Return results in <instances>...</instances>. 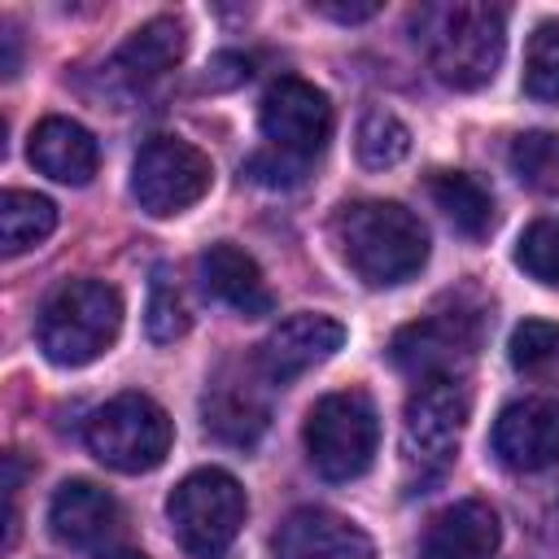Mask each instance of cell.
Segmentation results:
<instances>
[{
  "label": "cell",
  "instance_id": "13",
  "mask_svg": "<svg viewBox=\"0 0 559 559\" xmlns=\"http://www.w3.org/2000/svg\"><path fill=\"white\" fill-rule=\"evenodd\" d=\"M275 559H371V537L328 507H297L271 537Z\"/></svg>",
  "mask_w": 559,
  "mask_h": 559
},
{
  "label": "cell",
  "instance_id": "10",
  "mask_svg": "<svg viewBox=\"0 0 559 559\" xmlns=\"http://www.w3.org/2000/svg\"><path fill=\"white\" fill-rule=\"evenodd\" d=\"M258 127H262V135L271 140L275 153L306 166L332 140V100L314 83L288 74V79L266 87L262 109H258Z\"/></svg>",
  "mask_w": 559,
  "mask_h": 559
},
{
  "label": "cell",
  "instance_id": "11",
  "mask_svg": "<svg viewBox=\"0 0 559 559\" xmlns=\"http://www.w3.org/2000/svg\"><path fill=\"white\" fill-rule=\"evenodd\" d=\"M341 345H345V328H341L332 314L301 310V314L280 319V323L266 332V341H262L258 354H253V367L262 371L266 384L284 389V384H293L301 371L328 362Z\"/></svg>",
  "mask_w": 559,
  "mask_h": 559
},
{
  "label": "cell",
  "instance_id": "18",
  "mask_svg": "<svg viewBox=\"0 0 559 559\" xmlns=\"http://www.w3.org/2000/svg\"><path fill=\"white\" fill-rule=\"evenodd\" d=\"M183 44H188L183 22L162 13V17L144 22L140 31H131V39L109 57V79H118L127 87H144V83L162 79L183 57Z\"/></svg>",
  "mask_w": 559,
  "mask_h": 559
},
{
  "label": "cell",
  "instance_id": "8",
  "mask_svg": "<svg viewBox=\"0 0 559 559\" xmlns=\"http://www.w3.org/2000/svg\"><path fill=\"white\" fill-rule=\"evenodd\" d=\"M480 336H485V314L472 306H450L406 323L389 341V358L397 371L415 380H441V376L459 380V371L476 358Z\"/></svg>",
  "mask_w": 559,
  "mask_h": 559
},
{
  "label": "cell",
  "instance_id": "24",
  "mask_svg": "<svg viewBox=\"0 0 559 559\" xmlns=\"http://www.w3.org/2000/svg\"><path fill=\"white\" fill-rule=\"evenodd\" d=\"M524 92L533 100H559V22H542L524 48Z\"/></svg>",
  "mask_w": 559,
  "mask_h": 559
},
{
  "label": "cell",
  "instance_id": "7",
  "mask_svg": "<svg viewBox=\"0 0 559 559\" xmlns=\"http://www.w3.org/2000/svg\"><path fill=\"white\" fill-rule=\"evenodd\" d=\"M210 157L179 135H153L131 162V197L153 218H175L192 210L210 192Z\"/></svg>",
  "mask_w": 559,
  "mask_h": 559
},
{
  "label": "cell",
  "instance_id": "3",
  "mask_svg": "<svg viewBox=\"0 0 559 559\" xmlns=\"http://www.w3.org/2000/svg\"><path fill=\"white\" fill-rule=\"evenodd\" d=\"M122 332V297L105 280H66L48 293L35 341L48 362L57 367H87L96 362Z\"/></svg>",
  "mask_w": 559,
  "mask_h": 559
},
{
  "label": "cell",
  "instance_id": "20",
  "mask_svg": "<svg viewBox=\"0 0 559 559\" xmlns=\"http://www.w3.org/2000/svg\"><path fill=\"white\" fill-rule=\"evenodd\" d=\"M428 192L437 201V210L454 223V231L480 240L493 227V192L467 175V170H432L428 175Z\"/></svg>",
  "mask_w": 559,
  "mask_h": 559
},
{
  "label": "cell",
  "instance_id": "22",
  "mask_svg": "<svg viewBox=\"0 0 559 559\" xmlns=\"http://www.w3.org/2000/svg\"><path fill=\"white\" fill-rule=\"evenodd\" d=\"M515 179L542 197H559V131H524L507 153Z\"/></svg>",
  "mask_w": 559,
  "mask_h": 559
},
{
  "label": "cell",
  "instance_id": "19",
  "mask_svg": "<svg viewBox=\"0 0 559 559\" xmlns=\"http://www.w3.org/2000/svg\"><path fill=\"white\" fill-rule=\"evenodd\" d=\"M205 428L231 445H249L266 428V402L249 380H218L205 393Z\"/></svg>",
  "mask_w": 559,
  "mask_h": 559
},
{
  "label": "cell",
  "instance_id": "29",
  "mask_svg": "<svg viewBox=\"0 0 559 559\" xmlns=\"http://www.w3.org/2000/svg\"><path fill=\"white\" fill-rule=\"evenodd\" d=\"M314 13H323V17H336V22H367V17H376L380 13V4H332V0H314L310 4Z\"/></svg>",
  "mask_w": 559,
  "mask_h": 559
},
{
  "label": "cell",
  "instance_id": "28",
  "mask_svg": "<svg viewBox=\"0 0 559 559\" xmlns=\"http://www.w3.org/2000/svg\"><path fill=\"white\" fill-rule=\"evenodd\" d=\"M249 175L258 183H266V188H293V183H301L306 166L293 162V157H284V153H275V148H266V153H253L249 157Z\"/></svg>",
  "mask_w": 559,
  "mask_h": 559
},
{
  "label": "cell",
  "instance_id": "6",
  "mask_svg": "<svg viewBox=\"0 0 559 559\" xmlns=\"http://www.w3.org/2000/svg\"><path fill=\"white\" fill-rule=\"evenodd\" d=\"M166 515H170V528H175L179 546L188 555L210 559V555H223L236 542V533L249 515V498H245V489L231 472L197 467L170 489Z\"/></svg>",
  "mask_w": 559,
  "mask_h": 559
},
{
  "label": "cell",
  "instance_id": "21",
  "mask_svg": "<svg viewBox=\"0 0 559 559\" xmlns=\"http://www.w3.org/2000/svg\"><path fill=\"white\" fill-rule=\"evenodd\" d=\"M57 227V205L39 192H22L9 188L0 197V249L4 258H17L26 249H35L39 240H48Z\"/></svg>",
  "mask_w": 559,
  "mask_h": 559
},
{
  "label": "cell",
  "instance_id": "9",
  "mask_svg": "<svg viewBox=\"0 0 559 559\" xmlns=\"http://www.w3.org/2000/svg\"><path fill=\"white\" fill-rule=\"evenodd\" d=\"M467 389L454 376L441 380H419V389L406 397V415H402V445L406 459L424 472H441L463 437L467 424Z\"/></svg>",
  "mask_w": 559,
  "mask_h": 559
},
{
  "label": "cell",
  "instance_id": "30",
  "mask_svg": "<svg viewBox=\"0 0 559 559\" xmlns=\"http://www.w3.org/2000/svg\"><path fill=\"white\" fill-rule=\"evenodd\" d=\"M96 559H148V555H140V550H105Z\"/></svg>",
  "mask_w": 559,
  "mask_h": 559
},
{
  "label": "cell",
  "instance_id": "1",
  "mask_svg": "<svg viewBox=\"0 0 559 559\" xmlns=\"http://www.w3.org/2000/svg\"><path fill=\"white\" fill-rule=\"evenodd\" d=\"M332 245L367 288H393L424 271L428 227L402 201H349L332 214Z\"/></svg>",
  "mask_w": 559,
  "mask_h": 559
},
{
  "label": "cell",
  "instance_id": "12",
  "mask_svg": "<svg viewBox=\"0 0 559 559\" xmlns=\"http://www.w3.org/2000/svg\"><path fill=\"white\" fill-rule=\"evenodd\" d=\"M489 445L511 472H542L559 463V397H524L502 406Z\"/></svg>",
  "mask_w": 559,
  "mask_h": 559
},
{
  "label": "cell",
  "instance_id": "16",
  "mask_svg": "<svg viewBox=\"0 0 559 559\" xmlns=\"http://www.w3.org/2000/svg\"><path fill=\"white\" fill-rule=\"evenodd\" d=\"M122 511L114 502L109 489L92 485V480H66L52 502H48V528L61 546H74V550H87V546H100L114 528H118Z\"/></svg>",
  "mask_w": 559,
  "mask_h": 559
},
{
  "label": "cell",
  "instance_id": "5",
  "mask_svg": "<svg viewBox=\"0 0 559 559\" xmlns=\"http://www.w3.org/2000/svg\"><path fill=\"white\" fill-rule=\"evenodd\" d=\"M83 441L105 467L140 476V472H153L166 463L175 424L148 393H118L92 411Z\"/></svg>",
  "mask_w": 559,
  "mask_h": 559
},
{
  "label": "cell",
  "instance_id": "23",
  "mask_svg": "<svg viewBox=\"0 0 559 559\" xmlns=\"http://www.w3.org/2000/svg\"><path fill=\"white\" fill-rule=\"evenodd\" d=\"M354 153L367 170H389L411 153V131L389 109H367L358 122V135H354Z\"/></svg>",
  "mask_w": 559,
  "mask_h": 559
},
{
  "label": "cell",
  "instance_id": "17",
  "mask_svg": "<svg viewBox=\"0 0 559 559\" xmlns=\"http://www.w3.org/2000/svg\"><path fill=\"white\" fill-rule=\"evenodd\" d=\"M31 166L57 183H70V188H83L92 183L96 166H100V148H96V135L74 122V118H44L35 131H31V148H26Z\"/></svg>",
  "mask_w": 559,
  "mask_h": 559
},
{
  "label": "cell",
  "instance_id": "25",
  "mask_svg": "<svg viewBox=\"0 0 559 559\" xmlns=\"http://www.w3.org/2000/svg\"><path fill=\"white\" fill-rule=\"evenodd\" d=\"M144 328L157 345L166 341H179L188 332V306L170 280V266H153V280H148V306H144Z\"/></svg>",
  "mask_w": 559,
  "mask_h": 559
},
{
  "label": "cell",
  "instance_id": "26",
  "mask_svg": "<svg viewBox=\"0 0 559 559\" xmlns=\"http://www.w3.org/2000/svg\"><path fill=\"white\" fill-rule=\"evenodd\" d=\"M515 266L537 284L559 288V218H537L515 245Z\"/></svg>",
  "mask_w": 559,
  "mask_h": 559
},
{
  "label": "cell",
  "instance_id": "2",
  "mask_svg": "<svg viewBox=\"0 0 559 559\" xmlns=\"http://www.w3.org/2000/svg\"><path fill=\"white\" fill-rule=\"evenodd\" d=\"M502 48H507V17L498 4L463 0V4L428 9L424 17L428 66L454 92L485 87L502 66Z\"/></svg>",
  "mask_w": 559,
  "mask_h": 559
},
{
  "label": "cell",
  "instance_id": "14",
  "mask_svg": "<svg viewBox=\"0 0 559 559\" xmlns=\"http://www.w3.org/2000/svg\"><path fill=\"white\" fill-rule=\"evenodd\" d=\"M197 280H201L205 297L231 306L245 319H262L275 310V297L262 280V266L253 262V253H245L231 240H218L197 258Z\"/></svg>",
  "mask_w": 559,
  "mask_h": 559
},
{
  "label": "cell",
  "instance_id": "4",
  "mask_svg": "<svg viewBox=\"0 0 559 559\" xmlns=\"http://www.w3.org/2000/svg\"><path fill=\"white\" fill-rule=\"evenodd\" d=\"M301 437L323 480H354L380 450V415L362 389H341L310 406Z\"/></svg>",
  "mask_w": 559,
  "mask_h": 559
},
{
  "label": "cell",
  "instance_id": "15",
  "mask_svg": "<svg viewBox=\"0 0 559 559\" xmlns=\"http://www.w3.org/2000/svg\"><path fill=\"white\" fill-rule=\"evenodd\" d=\"M498 515L480 498L441 507L419 537V559H489L498 550Z\"/></svg>",
  "mask_w": 559,
  "mask_h": 559
},
{
  "label": "cell",
  "instance_id": "27",
  "mask_svg": "<svg viewBox=\"0 0 559 559\" xmlns=\"http://www.w3.org/2000/svg\"><path fill=\"white\" fill-rule=\"evenodd\" d=\"M511 367L515 371H542L546 362L559 358V323L550 319H524L511 332Z\"/></svg>",
  "mask_w": 559,
  "mask_h": 559
}]
</instances>
